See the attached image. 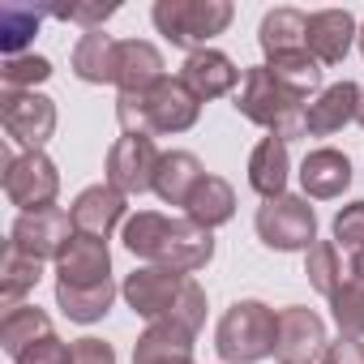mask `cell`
<instances>
[{
    "mask_svg": "<svg viewBox=\"0 0 364 364\" xmlns=\"http://www.w3.org/2000/svg\"><path fill=\"white\" fill-rule=\"evenodd\" d=\"M120 240L137 262L163 266L176 274H198L215 262V232L198 228L193 219H171L159 210L129 215V223L120 228Z\"/></svg>",
    "mask_w": 364,
    "mask_h": 364,
    "instance_id": "cell-1",
    "label": "cell"
},
{
    "mask_svg": "<svg viewBox=\"0 0 364 364\" xmlns=\"http://www.w3.org/2000/svg\"><path fill=\"white\" fill-rule=\"evenodd\" d=\"M202 116V99L180 82V77H163L154 90L146 95H120L116 99V120L124 133H141V137H176L189 133Z\"/></svg>",
    "mask_w": 364,
    "mask_h": 364,
    "instance_id": "cell-2",
    "label": "cell"
},
{
    "mask_svg": "<svg viewBox=\"0 0 364 364\" xmlns=\"http://www.w3.org/2000/svg\"><path fill=\"white\" fill-rule=\"evenodd\" d=\"M236 112L245 120L262 124L279 141H296V137L309 133V99H300L296 90H287L266 65L245 69L240 90H236Z\"/></svg>",
    "mask_w": 364,
    "mask_h": 364,
    "instance_id": "cell-3",
    "label": "cell"
},
{
    "mask_svg": "<svg viewBox=\"0 0 364 364\" xmlns=\"http://www.w3.org/2000/svg\"><path fill=\"white\" fill-rule=\"evenodd\" d=\"M279 347V313L266 300H236L215 326V351L223 364H262Z\"/></svg>",
    "mask_w": 364,
    "mask_h": 364,
    "instance_id": "cell-4",
    "label": "cell"
},
{
    "mask_svg": "<svg viewBox=\"0 0 364 364\" xmlns=\"http://www.w3.org/2000/svg\"><path fill=\"white\" fill-rule=\"evenodd\" d=\"M232 18H236L232 0H154V9H150L154 31L171 48H185V52L210 48V39L223 35Z\"/></svg>",
    "mask_w": 364,
    "mask_h": 364,
    "instance_id": "cell-5",
    "label": "cell"
},
{
    "mask_svg": "<svg viewBox=\"0 0 364 364\" xmlns=\"http://www.w3.org/2000/svg\"><path fill=\"white\" fill-rule=\"evenodd\" d=\"M0 185H5V198L9 206H18L22 215H43L56 206L60 198V171L56 163L43 154V150H26V154H14L9 146L0 150Z\"/></svg>",
    "mask_w": 364,
    "mask_h": 364,
    "instance_id": "cell-6",
    "label": "cell"
},
{
    "mask_svg": "<svg viewBox=\"0 0 364 364\" xmlns=\"http://www.w3.org/2000/svg\"><path fill=\"white\" fill-rule=\"evenodd\" d=\"M253 228H257V240L274 253H309L317 245V210L309 206V198H296V193L262 202Z\"/></svg>",
    "mask_w": 364,
    "mask_h": 364,
    "instance_id": "cell-7",
    "label": "cell"
},
{
    "mask_svg": "<svg viewBox=\"0 0 364 364\" xmlns=\"http://www.w3.org/2000/svg\"><path fill=\"white\" fill-rule=\"evenodd\" d=\"M159 146L154 137H141V133H120L107 150V163H103V176L107 185L120 189L124 198H141V193H154V171H159Z\"/></svg>",
    "mask_w": 364,
    "mask_h": 364,
    "instance_id": "cell-8",
    "label": "cell"
},
{
    "mask_svg": "<svg viewBox=\"0 0 364 364\" xmlns=\"http://www.w3.org/2000/svg\"><path fill=\"white\" fill-rule=\"evenodd\" d=\"M0 124H5L9 141L26 150H43L56 133V103L39 90H5L0 95Z\"/></svg>",
    "mask_w": 364,
    "mask_h": 364,
    "instance_id": "cell-9",
    "label": "cell"
},
{
    "mask_svg": "<svg viewBox=\"0 0 364 364\" xmlns=\"http://www.w3.org/2000/svg\"><path fill=\"white\" fill-rule=\"evenodd\" d=\"M185 279L189 274H176V270H163V266H137L133 274H124L120 283V296L124 304L146 317V321H167L180 291H185Z\"/></svg>",
    "mask_w": 364,
    "mask_h": 364,
    "instance_id": "cell-10",
    "label": "cell"
},
{
    "mask_svg": "<svg viewBox=\"0 0 364 364\" xmlns=\"http://www.w3.org/2000/svg\"><path fill=\"white\" fill-rule=\"evenodd\" d=\"M330 338H326V321L304 309V304H287L279 309V364H321Z\"/></svg>",
    "mask_w": 364,
    "mask_h": 364,
    "instance_id": "cell-11",
    "label": "cell"
},
{
    "mask_svg": "<svg viewBox=\"0 0 364 364\" xmlns=\"http://www.w3.org/2000/svg\"><path fill=\"white\" fill-rule=\"evenodd\" d=\"M73 236H77L73 232V219L60 206H52L43 215H18L14 228H9V245L22 249V253H31L35 262H56Z\"/></svg>",
    "mask_w": 364,
    "mask_h": 364,
    "instance_id": "cell-12",
    "label": "cell"
},
{
    "mask_svg": "<svg viewBox=\"0 0 364 364\" xmlns=\"http://www.w3.org/2000/svg\"><path fill=\"white\" fill-rule=\"evenodd\" d=\"M129 198L120 193V189H112L107 180L103 185H90V189H82L77 198H73V206H69V219H73V232L77 236H95V240H107L116 228H124L129 223Z\"/></svg>",
    "mask_w": 364,
    "mask_h": 364,
    "instance_id": "cell-13",
    "label": "cell"
},
{
    "mask_svg": "<svg viewBox=\"0 0 364 364\" xmlns=\"http://www.w3.org/2000/svg\"><path fill=\"white\" fill-rule=\"evenodd\" d=\"M240 77H245V73L236 69V60H232L228 52H219V48L189 52V56H185V65H180V82H185L202 103L232 95V90L240 86Z\"/></svg>",
    "mask_w": 364,
    "mask_h": 364,
    "instance_id": "cell-14",
    "label": "cell"
},
{
    "mask_svg": "<svg viewBox=\"0 0 364 364\" xmlns=\"http://www.w3.org/2000/svg\"><path fill=\"white\" fill-rule=\"evenodd\" d=\"M56 283L65 287H99L112 283V249L95 236H73L56 257Z\"/></svg>",
    "mask_w": 364,
    "mask_h": 364,
    "instance_id": "cell-15",
    "label": "cell"
},
{
    "mask_svg": "<svg viewBox=\"0 0 364 364\" xmlns=\"http://www.w3.org/2000/svg\"><path fill=\"white\" fill-rule=\"evenodd\" d=\"M355 39H360V26H355V18L347 9H317V14H309V52H313V60L321 69L343 65Z\"/></svg>",
    "mask_w": 364,
    "mask_h": 364,
    "instance_id": "cell-16",
    "label": "cell"
},
{
    "mask_svg": "<svg viewBox=\"0 0 364 364\" xmlns=\"http://www.w3.org/2000/svg\"><path fill=\"white\" fill-rule=\"evenodd\" d=\"M351 185V159L334 146H317L304 154L300 163V189L304 198L313 202H330V198H343Z\"/></svg>",
    "mask_w": 364,
    "mask_h": 364,
    "instance_id": "cell-17",
    "label": "cell"
},
{
    "mask_svg": "<svg viewBox=\"0 0 364 364\" xmlns=\"http://www.w3.org/2000/svg\"><path fill=\"white\" fill-rule=\"evenodd\" d=\"M206 180V167L193 150H167L154 171V198L163 206H189L193 189Z\"/></svg>",
    "mask_w": 364,
    "mask_h": 364,
    "instance_id": "cell-18",
    "label": "cell"
},
{
    "mask_svg": "<svg viewBox=\"0 0 364 364\" xmlns=\"http://www.w3.org/2000/svg\"><path fill=\"white\" fill-rule=\"evenodd\" d=\"M167 77L163 52L146 39H124L120 43V60H116V86L120 95H146Z\"/></svg>",
    "mask_w": 364,
    "mask_h": 364,
    "instance_id": "cell-19",
    "label": "cell"
},
{
    "mask_svg": "<svg viewBox=\"0 0 364 364\" xmlns=\"http://www.w3.org/2000/svg\"><path fill=\"white\" fill-rule=\"evenodd\" d=\"M287 176H291V154H287V141L279 137H262L249 154V189L262 198V202H274L287 193Z\"/></svg>",
    "mask_w": 364,
    "mask_h": 364,
    "instance_id": "cell-20",
    "label": "cell"
},
{
    "mask_svg": "<svg viewBox=\"0 0 364 364\" xmlns=\"http://www.w3.org/2000/svg\"><path fill=\"white\" fill-rule=\"evenodd\" d=\"M355 103H360V86L355 82H334L326 86L317 99H309V133L313 137H334L338 129L355 124Z\"/></svg>",
    "mask_w": 364,
    "mask_h": 364,
    "instance_id": "cell-21",
    "label": "cell"
},
{
    "mask_svg": "<svg viewBox=\"0 0 364 364\" xmlns=\"http://www.w3.org/2000/svg\"><path fill=\"white\" fill-rule=\"evenodd\" d=\"M116 60H120V43L103 31H86L77 43H73V77L86 82V86H107L116 82Z\"/></svg>",
    "mask_w": 364,
    "mask_h": 364,
    "instance_id": "cell-22",
    "label": "cell"
},
{
    "mask_svg": "<svg viewBox=\"0 0 364 364\" xmlns=\"http://www.w3.org/2000/svg\"><path fill=\"white\" fill-rule=\"evenodd\" d=\"M193 338L176 321H150L133 343V364H163V360H193Z\"/></svg>",
    "mask_w": 364,
    "mask_h": 364,
    "instance_id": "cell-23",
    "label": "cell"
},
{
    "mask_svg": "<svg viewBox=\"0 0 364 364\" xmlns=\"http://www.w3.org/2000/svg\"><path fill=\"white\" fill-rule=\"evenodd\" d=\"M257 43H262V56L274 60V56H287V52H304L309 48V14L300 9H270L257 26Z\"/></svg>",
    "mask_w": 364,
    "mask_h": 364,
    "instance_id": "cell-24",
    "label": "cell"
},
{
    "mask_svg": "<svg viewBox=\"0 0 364 364\" xmlns=\"http://www.w3.org/2000/svg\"><path fill=\"white\" fill-rule=\"evenodd\" d=\"M185 219H193V223L206 228V232L232 223V219H236V189L228 185L223 176H210V171H206V180L193 189V198H189V206H185Z\"/></svg>",
    "mask_w": 364,
    "mask_h": 364,
    "instance_id": "cell-25",
    "label": "cell"
},
{
    "mask_svg": "<svg viewBox=\"0 0 364 364\" xmlns=\"http://www.w3.org/2000/svg\"><path fill=\"white\" fill-rule=\"evenodd\" d=\"M39 279H43V262L5 245V257H0V304H5V313L26 304V296L39 287Z\"/></svg>",
    "mask_w": 364,
    "mask_h": 364,
    "instance_id": "cell-26",
    "label": "cell"
},
{
    "mask_svg": "<svg viewBox=\"0 0 364 364\" xmlns=\"http://www.w3.org/2000/svg\"><path fill=\"white\" fill-rule=\"evenodd\" d=\"M48 334H56V330H52V317L39 304H18V309H9L0 317V347H5L14 360L26 347H35L39 338H48Z\"/></svg>",
    "mask_w": 364,
    "mask_h": 364,
    "instance_id": "cell-27",
    "label": "cell"
},
{
    "mask_svg": "<svg viewBox=\"0 0 364 364\" xmlns=\"http://www.w3.org/2000/svg\"><path fill=\"white\" fill-rule=\"evenodd\" d=\"M116 296H120L116 283H99V287H65V283H56V309H60L69 321H77V326L103 321V317L112 313Z\"/></svg>",
    "mask_w": 364,
    "mask_h": 364,
    "instance_id": "cell-28",
    "label": "cell"
},
{
    "mask_svg": "<svg viewBox=\"0 0 364 364\" xmlns=\"http://www.w3.org/2000/svg\"><path fill=\"white\" fill-rule=\"evenodd\" d=\"M43 18H48L43 5H0V48H5V60L26 56L22 48L39 35Z\"/></svg>",
    "mask_w": 364,
    "mask_h": 364,
    "instance_id": "cell-29",
    "label": "cell"
},
{
    "mask_svg": "<svg viewBox=\"0 0 364 364\" xmlns=\"http://www.w3.org/2000/svg\"><path fill=\"white\" fill-rule=\"evenodd\" d=\"M266 69L287 86V90H296L300 99H317L326 86H321V65L313 60V52L304 48V52H287V56H274V60H266Z\"/></svg>",
    "mask_w": 364,
    "mask_h": 364,
    "instance_id": "cell-30",
    "label": "cell"
},
{
    "mask_svg": "<svg viewBox=\"0 0 364 364\" xmlns=\"http://www.w3.org/2000/svg\"><path fill=\"white\" fill-rule=\"evenodd\" d=\"M304 279H309V287H317L326 300L347 283V279H343V262H338V245H334V240H317V245L304 253Z\"/></svg>",
    "mask_w": 364,
    "mask_h": 364,
    "instance_id": "cell-31",
    "label": "cell"
},
{
    "mask_svg": "<svg viewBox=\"0 0 364 364\" xmlns=\"http://www.w3.org/2000/svg\"><path fill=\"white\" fill-rule=\"evenodd\" d=\"M330 317H334V326H338L343 338H364V283L347 279L330 296Z\"/></svg>",
    "mask_w": 364,
    "mask_h": 364,
    "instance_id": "cell-32",
    "label": "cell"
},
{
    "mask_svg": "<svg viewBox=\"0 0 364 364\" xmlns=\"http://www.w3.org/2000/svg\"><path fill=\"white\" fill-rule=\"evenodd\" d=\"M48 77H52V60L48 56H35V52L14 56V60L0 65V86H5V90H35Z\"/></svg>",
    "mask_w": 364,
    "mask_h": 364,
    "instance_id": "cell-33",
    "label": "cell"
},
{
    "mask_svg": "<svg viewBox=\"0 0 364 364\" xmlns=\"http://www.w3.org/2000/svg\"><path fill=\"white\" fill-rule=\"evenodd\" d=\"M43 9H48V18H56V22H77L82 35H86V31H103V22H107L120 5H116V0H107V5H103V0H77V5H43Z\"/></svg>",
    "mask_w": 364,
    "mask_h": 364,
    "instance_id": "cell-34",
    "label": "cell"
},
{
    "mask_svg": "<svg viewBox=\"0 0 364 364\" xmlns=\"http://www.w3.org/2000/svg\"><path fill=\"white\" fill-rule=\"evenodd\" d=\"M167 321H176V326H185L189 334H198L202 326H206V287L189 274L185 279V291H180V300H176V309H171V317Z\"/></svg>",
    "mask_w": 364,
    "mask_h": 364,
    "instance_id": "cell-35",
    "label": "cell"
},
{
    "mask_svg": "<svg viewBox=\"0 0 364 364\" xmlns=\"http://www.w3.org/2000/svg\"><path fill=\"white\" fill-rule=\"evenodd\" d=\"M330 232H334V245L360 253V249H364V202H347V206L334 215Z\"/></svg>",
    "mask_w": 364,
    "mask_h": 364,
    "instance_id": "cell-36",
    "label": "cell"
},
{
    "mask_svg": "<svg viewBox=\"0 0 364 364\" xmlns=\"http://www.w3.org/2000/svg\"><path fill=\"white\" fill-rule=\"evenodd\" d=\"M14 364H73V347H69L60 334H48V338H39L35 347H26Z\"/></svg>",
    "mask_w": 364,
    "mask_h": 364,
    "instance_id": "cell-37",
    "label": "cell"
},
{
    "mask_svg": "<svg viewBox=\"0 0 364 364\" xmlns=\"http://www.w3.org/2000/svg\"><path fill=\"white\" fill-rule=\"evenodd\" d=\"M73 364H116V347L95 338V334H86V338L73 343Z\"/></svg>",
    "mask_w": 364,
    "mask_h": 364,
    "instance_id": "cell-38",
    "label": "cell"
},
{
    "mask_svg": "<svg viewBox=\"0 0 364 364\" xmlns=\"http://www.w3.org/2000/svg\"><path fill=\"white\" fill-rule=\"evenodd\" d=\"M321 364H364V338H343L338 334V343L326 347Z\"/></svg>",
    "mask_w": 364,
    "mask_h": 364,
    "instance_id": "cell-39",
    "label": "cell"
},
{
    "mask_svg": "<svg viewBox=\"0 0 364 364\" xmlns=\"http://www.w3.org/2000/svg\"><path fill=\"white\" fill-rule=\"evenodd\" d=\"M351 279H355V283H364V249H360V253H351Z\"/></svg>",
    "mask_w": 364,
    "mask_h": 364,
    "instance_id": "cell-40",
    "label": "cell"
},
{
    "mask_svg": "<svg viewBox=\"0 0 364 364\" xmlns=\"http://www.w3.org/2000/svg\"><path fill=\"white\" fill-rule=\"evenodd\" d=\"M355 124L364 129V86H360V103H355Z\"/></svg>",
    "mask_w": 364,
    "mask_h": 364,
    "instance_id": "cell-41",
    "label": "cell"
},
{
    "mask_svg": "<svg viewBox=\"0 0 364 364\" xmlns=\"http://www.w3.org/2000/svg\"><path fill=\"white\" fill-rule=\"evenodd\" d=\"M355 43H360V56H364V22H360V39Z\"/></svg>",
    "mask_w": 364,
    "mask_h": 364,
    "instance_id": "cell-42",
    "label": "cell"
},
{
    "mask_svg": "<svg viewBox=\"0 0 364 364\" xmlns=\"http://www.w3.org/2000/svg\"><path fill=\"white\" fill-rule=\"evenodd\" d=\"M163 364H193V360H163Z\"/></svg>",
    "mask_w": 364,
    "mask_h": 364,
    "instance_id": "cell-43",
    "label": "cell"
}]
</instances>
